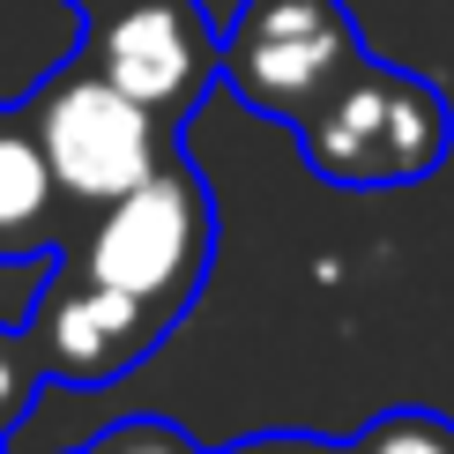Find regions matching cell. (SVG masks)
<instances>
[{"label":"cell","instance_id":"obj_1","mask_svg":"<svg viewBox=\"0 0 454 454\" xmlns=\"http://www.w3.org/2000/svg\"><path fill=\"white\" fill-rule=\"evenodd\" d=\"M60 261H74L82 276H98V283H112L127 298H142L164 328H179V313L201 298L209 261H216V194H209V179L172 149L135 194L74 216Z\"/></svg>","mask_w":454,"mask_h":454},{"label":"cell","instance_id":"obj_2","mask_svg":"<svg viewBox=\"0 0 454 454\" xmlns=\"http://www.w3.org/2000/svg\"><path fill=\"white\" fill-rule=\"evenodd\" d=\"M306 172L350 194H387V186H418L447 164L454 149V112L432 74H410L395 60H357L343 82L298 120Z\"/></svg>","mask_w":454,"mask_h":454},{"label":"cell","instance_id":"obj_3","mask_svg":"<svg viewBox=\"0 0 454 454\" xmlns=\"http://www.w3.org/2000/svg\"><path fill=\"white\" fill-rule=\"evenodd\" d=\"M23 112L37 127V142H45L52 179H60V194H67L74 216L135 194V186L172 157V127L149 120L82 45H74L52 74H37Z\"/></svg>","mask_w":454,"mask_h":454},{"label":"cell","instance_id":"obj_4","mask_svg":"<svg viewBox=\"0 0 454 454\" xmlns=\"http://www.w3.org/2000/svg\"><path fill=\"white\" fill-rule=\"evenodd\" d=\"M365 60V30L343 0H239L223 23V90L261 120L298 127Z\"/></svg>","mask_w":454,"mask_h":454},{"label":"cell","instance_id":"obj_5","mask_svg":"<svg viewBox=\"0 0 454 454\" xmlns=\"http://www.w3.org/2000/svg\"><path fill=\"white\" fill-rule=\"evenodd\" d=\"M82 52L164 127L223 82V23L201 0H120L82 23Z\"/></svg>","mask_w":454,"mask_h":454},{"label":"cell","instance_id":"obj_6","mask_svg":"<svg viewBox=\"0 0 454 454\" xmlns=\"http://www.w3.org/2000/svg\"><path fill=\"white\" fill-rule=\"evenodd\" d=\"M23 328H30L37 357H45V380H67V387L120 380V372H135L142 357L172 335L142 298H127V291H112V283L82 276L60 254H52V276L37 283V306H30Z\"/></svg>","mask_w":454,"mask_h":454},{"label":"cell","instance_id":"obj_7","mask_svg":"<svg viewBox=\"0 0 454 454\" xmlns=\"http://www.w3.org/2000/svg\"><path fill=\"white\" fill-rule=\"evenodd\" d=\"M74 231V209L52 179L23 105H0V261H52Z\"/></svg>","mask_w":454,"mask_h":454},{"label":"cell","instance_id":"obj_8","mask_svg":"<svg viewBox=\"0 0 454 454\" xmlns=\"http://www.w3.org/2000/svg\"><path fill=\"white\" fill-rule=\"evenodd\" d=\"M350 454H454V418H440V410H380L350 440Z\"/></svg>","mask_w":454,"mask_h":454},{"label":"cell","instance_id":"obj_9","mask_svg":"<svg viewBox=\"0 0 454 454\" xmlns=\"http://www.w3.org/2000/svg\"><path fill=\"white\" fill-rule=\"evenodd\" d=\"M37 395H45V357H37L30 328H8V320H0V447H8V432L30 418Z\"/></svg>","mask_w":454,"mask_h":454},{"label":"cell","instance_id":"obj_10","mask_svg":"<svg viewBox=\"0 0 454 454\" xmlns=\"http://www.w3.org/2000/svg\"><path fill=\"white\" fill-rule=\"evenodd\" d=\"M82 454H201L186 432L172 425V418H127V425H112V432H98Z\"/></svg>","mask_w":454,"mask_h":454},{"label":"cell","instance_id":"obj_11","mask_svg":"<svg viewBox=\"0 0 454 454\" xmlns=\"http://www.w3.org/2000/svg\"><path fill=\"white\" fill-rule=\"evenodd\" d=\"M216 454H350V440H320V432H254V440H231Z\"/></svg>","mask_w":454,"mask_h":454},{"label":"cell","instance_id":"obj_12","mask_svg":"<svg viewBox=\"0 0 454 454\" xmlns=\"http://www.w3.org/2000/svg\"><path fill=\"white\" fill-rule=\"evenodd\" d=\"M67 8H74V15H82V23H90V15H105V8H120V0H67Z\"/></svg>","mask_w":454,"mask_h":454}]
</instances>
